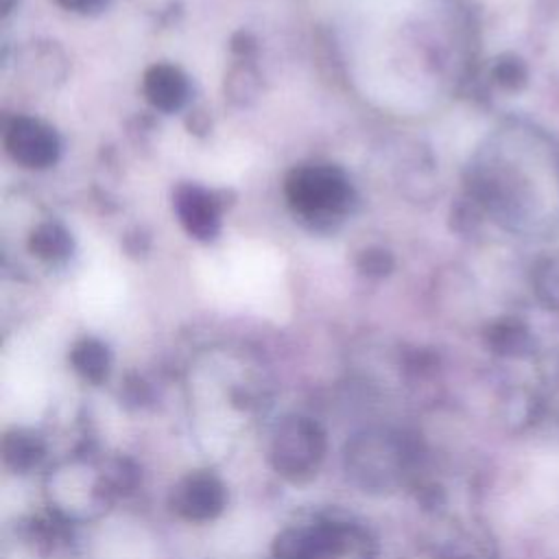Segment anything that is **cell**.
I'll list each match as a JSON object with an SVG mask.
<instances>
[{
  "label": "cell",
  "mask_w": 559,
  "mask_h": 559,
  "mask_svg": "<svg viewBox=\"0 0 559 559\" xmlns=\"http://www.w3.org/2000/svg\"><path fill=\"white\" fill-rule=\"evenodd\" d=\"M70 236L66 229L59 225H41L33 238H31V249L46 260H61L70 253Z\"/></svg>",
  "instance_id": "obj_5"
},
{
  "label": "cell",
  "mask_w": 559,
  "mask_h": 559,
  "mask_svg": "<svg viewBox=\"0 0 559 559\" xmlns=\"http://www.w3.org/2000/svg\"><path fill=\"white\" fill-rule=\"evenodd\" d=\"M144 94L153 107L175 111L188 98V81L177 68L159 63L144 74Z\"/></svg>",
  "instance_id": "obj_4"
},
{
  "label": "cell",
  "mask_w": 559,
  "mask_h": 559,
  "mask_svg": "<svg viewBox=\"0 0 559 559\" xmlns=\"http://www.w3.org/2000/svg\"><path fill=\"white\" fill-rule=\"evenodd\" d=\"M175 210L183 227L194 238H201V240L214 238L218 229V210L205 190L197 186L179 188L175 197Z\"/></svg>",
  "instance_id": "obj_3"
},
{
  "label": "cell",
  "mask_w": 559,
  "mask_h": 559,
  "mask_svg": "<svg viewBox=\"0 0 559 559\" xmlns=\"http://www.w3.org/2000/svg\"><path fill=\"white\" fill-rule=\"evenodd\" d=\"M61 7L70 9V11H81V13H87V11H94L96 7H100L103 0H57Z\"/></svg>",
  "instance_id": "obj_6"
},
{
  "label": "cell",
  "mask_w": 559,
  "mask_h": 559,
  "mask_svg": "<svg viewBox=\"0 0 559 559\" xmlns=\"http://www.w3.org/2000/svg\"><path fill=\"white\" fill-rule=\"evenodd\" d=\"M9 155L26 168H46L57 162L59 140L50 127L33 118H17L4 133Z\"/></svg>",
  "instance_id": "obj_2"
},
{
  "label": "cell",
  "mask_w": 559,
  "mask_h": 559,
  "mask_svg": "<svg viewBox=\"0 0 559 559\" xmlns=\"http://www.w3.org/2000/svg\"><path fill=\"white\" fill-rule=\"evenodd\" d=\"M290 205L306 216H336L352 203V186L343 170L330 164H310L295 168L286 179Z\"/></svg>",
  "instance_id": "obj_1"
}]
</instances>
